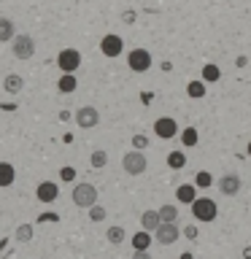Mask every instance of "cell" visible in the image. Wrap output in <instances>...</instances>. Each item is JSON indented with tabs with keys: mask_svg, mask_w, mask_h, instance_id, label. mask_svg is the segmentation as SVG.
I'll return each mask as SVG.
<instances>
[{
	"mask_svg": "<svg viewBox=\"0 0 251 259\" xmlns=\"http://www.w3.org/2000/svg\"><path fill=\"white\" fill-rule=\"evenodd\" d=\"M192 216L197 219V222H214L219 216V208L211 197H197L192 202Z\"/></svg>",
	"mask_w": 251,
	"mask_h": 259,
	"instance_id": "1",
	"label": "cell"
},
{
	"mask_svg": "<svg viewBox=\"0 0 251 259\" xmlns=\"http://www.w3.org/2000/svg\"><path fill=\"white\" fill-rule=\"evenodd\" d=\"M73 202H76L78 208H92V205H97V189L92 184H76L73 186Z\"/></svg>",
	"mask_w": 251,
	"mask_h": 259,
	"instance_id": "2",
	"label": "cell"
},
{
	"mask_svg": "<svg viewBox=\"0 0 251 259\" xmlns=\"http://www.w3.org/2000/svg\"><path fill=\"white\" fill-rule=\"evenodd\" d=\"M146 157H143V151H138V149H133V151H127L124 157H121V167H124V173L127 176H141V173H146Z\"/></svg>",
	"mask_w": 251,
	"mask_h": 259,
	"instance_id": "3",
	"label": "cell"
},
{
	"mask_svg": "<svg viewBox=\"0 0 251 259\" xmlns=\"http://www.w3.org/2000/svg\"><path fill=\"white\" fill-rule=\"evenodd\" d=\"M11 52H14L16 60H30V57L35 54V40H32V35H14Z\"/></svg>",
	"mask_w": 251,
	"mask_h": 259,
	"instance_id": "4",
	"label": "cell"
},
{
	"mask_svg": "<svg viewBox=\"0 0 251 259\" xmlns=\"http://www.w3.org/2000/svg\"><path fill=\"white\" fill-rule=\"evenodd\" d=\"M127 65H130V70H135V73H146L151 68V54L146 52V49H133V52L127 54Z\"/></svg>",
	"mask_w": 251,
	"mask_h": 259,
	"instance_id": "5",
	"label": "cell"
},
{
	"mask_svg": "<svg viewBox=\"0 0 251 259\" xmlns=\"http://www.w3.org/2000/svg\"><path fill=\"white\" fill-rule=\"evenodd\" d=\"M178 235H181V230L176 227V222H162L157 227V232H154V240L162 243V246H173L178 240Z\"/></svg>",
	"mask_w": 251,
	"mask_h": 259,
	"instance_id": "6",
	"label": "cell"
},
{
	"mask_svg": "<svg viewBox=\"0 0 251 259\" xmlns=\"http://www.w3.org/2000/svg\"><path fill=\"white\" fill-rule=\"evenodd\" d=\"M57 65H60V70H62V73H73V70H78V65H81V54H78V49H62V52L57 54Z\"/></svg>",
	"mask_w": 251,
	"mask_h": 259,
	"instance_id": "7",
	"label": "cell"
},
{
	"mask_svg": "<svg viewBox=\"0 0 251 259\" xmlns=\"http://www.w3.org/2000/svg\"><path fill=\"white\" fill-rule=\"evenodd\" d=\"M97 121H100V111L95 105H84V108L76 111V124L81 130H92V127H97Z\"/></svg>",
	"mask_w": 251,
	"mask_h": 259,
	"instance_id": "8",
	"label": "cell"
},
{
	"mask_svg": "<svg viewBox=\"0 0 251 259\" xmlns=\"http://www.w3.org/2000/svg\"><path fill=\"white\" fill-rule=\"evenodd\" d=\"M154 133H157V138H162V141H170V138H176V133H178L176 119H170V116L157 119V121H154Z\"/></svg>",
	"mask_w": 251,
	"mask_h": 259,
	"instance_id": "9",
	"label": "cell"
},
{
	"mask_svg": "<svg viewBox=\"0 0 251 259\" xmlns=\"http://www.w3.org/2000/svg\"><path fill=\"white\" fill-rule=\"evenodd\" d=\"M35 197H38V202H54L57 197H60V186H57L54 181H40L38 184V189H35Z\"/></svg>",
	"mask_w": 251,
	"mask_h": 259,
	"instance_id": "10",
	"label": "cell"
},
{
	"mask_svg": "<svg viewBox=\"0 0 251 259\" xmlns=\"http://www.w3.org/2000/svg\"><path fill=\"white\" fill-rule=\"evenodd\" d=\"M219 192L227 194V197H235V194L240 192V176H235V173H227L219 178Z\"/></svg>",
	"mask_w": 251,
	"mask_h": 259,
	"instance_id": "11",
	"label": "cell"
},
{
	"mask_svg": "<svg viewBox=\"0 0 251 259\" xmlns=\"http://www.w3.org/2000/svg\"><path fill=\"white\" fill-rule=\"evenodd\" d=\"M121 46H124V44H121V35H113V32L100 40V52L105 57H119L121 54Z\"/></svg>",
	"mask_w": 251,
	"mask_h": 259,
	"instance_id": "12",
	"label": "cell"
},
{
	"mask_svg": "<svg viewBox=\"0 0 251 259\" xmlns=\"http://www.w3.org/2000/svg\"><path fill=\"white\" fill-rule=\"evenodd\" d=\"M162 224V219H159V210H143V216H141V227L146 232H157V227Z\"/></svg>",
	"mask_w": 251,
	"mask_h": 259,
	"instance_id": "13",
	"label": "cell"
},
{
	"mask_svg": "<svg viewBox=\"0 0 251 259\" xmlns=\"http://www.w3.org/2000/svg\"><path fill=\"white\" fill-rule=\"evenodd\" d=\"M176 200L178 202H189V205H192V202L197 200V186H194V184H181L176 189Z\"/></svg>",
	"mask_w": 251,
	"mask_h": 259,
	"instance_id": "14",
	"label": "cell"
},
{
	"mask_svg": "<svg viewBox=\"0 0 251 259\" xmlns=\"http://www.w3.org/2000/svg\"><path fill=\"white\" fill-rule=\"evenodd\" d=\"M3 89H6L8 95L22 92V89H24V78L19 76V73H8V76L3 78Z\"/></svg>",
	"mask_w": 251,
	"mask_h": 259,
	"instance_id": "15",
	"label": "cell"
},
{
	"mask_svg": "<svg viewBox=\"0 0 251 259\" xmlns=\"http://www.w3.org/2000/svg\"><path fill=\"white\" fill-rule=\"evenodd\" d=\"M76 87H78V78L73 76V73H62V78L57 81V89H60L62 95H70V92H76Z\"/></svg>",
	"mask_w": 251,
	"mask_h": 259,
	"instance_id": "16",
	"label": "cell"
},
{
	"mask_svg": "<svg viewBox=\"0 0 251 259\" xmlns=\"http://www.w3.org/2000/svg\"><path fill=\"white\" fill-rule=\"evenodd\" d=\"M16 178V170L11 162H0V186H11Z\"/></svg>",
	"mask_w": 251,
	"mask_h": 259,
	"instance_id": "17",
	"label": "cell"
},
{
	"mask_svg": "<svg viewBox=\"0 0 251 259\" xmlns=\"http://www.w3.org/2000/svg\"><path fill=\"white\" fill-rule=\"evenodd\" d=\"M14 40V22L8 16H0V44Z\"/></svg>",
	"mask_w": 251,
	"mask_h": 259,
	"instance_id": "18",
	"label": "cell"
},
{
	"mask_svg": "<svg viewBox=\"0 0 251 259\" xmlns=\"http://www.w3.org/2000/svg\"><path fill=\"white\" fill-rule=\"evenodd\" d=\"M149 246H151V235L146 232V230H141L138 235H133V248H135V251H149Z\"/></svg>",
	"mask_w": 251,
	"mask_h": 259,
	"instance_id": "19",
	"label": "cell"
},
{
	"mask_svg": "<svg viewBox=\"0 0 251 259\" xmlns=\"http://www.w3.org/2000/svg\"><path fill=\"white\" fill-rule=\"evenodd\" d=\"M14 240L16 243H30L32 240V224H19V227H16Z\"/></svg>",
	"mask_w": 251,
	"mask_h": 259,
	"instance_id": "20",
	"label": "cell"
},
{
	"mask_svg": "<svg viewBox=\"0 0 251 259\" xmlns=\"http://www.w3.org/2000/svg\"><path fill=\"white\" fill-rule=\"evenodd\" d=\"M168 165L173 167V170H181L186 165V157H184V151H170L168 154Z\"/></svg>",
	"mask_w": 251,
	"mask_h": 259,
	"instance_id": "21",
	"label": "cell"
},
{
	"mask_svg": "<svg viewBox=\"0 0 251 259\" xmlns=\"http://www.w3.org/2000/svg\"><path fill=\"white\" fill-rule=\"evenodd\" d=\"M222 78V70L216 68V65H205L202 68V81H208V84H214V81Z\"/></svg>",
	"mask_w": 251,
	"mask_h": 259,
	"instance_id": "22",
	"label": "cell"
},
{
	"mask_svg": "<svg viewBox=\"0 0 251 259\" xmlns=\"http://www.w3.org/2000/svg\"><path fill=\"white\" fill-rule=\"evenodd\" d=\"M211 184H214V176H211L208 170H200V173L194 176V186H197V189H208Z\"/></svg>",
	"mask_w": 251,
	"mask_h": 259,
	"instance_id": "23",
	"label": "cell"
},
{
	"mask_svg": "<svg viewBox=\"0 0 251 259\" xmlns=\"http://www.w3.org/2000/svg\"><path fill=\"white\" fill-rule=\"evenodd\" d=\"M105 238H108V243H121V240H124V227H119V224L108 227V232H105Z\"/></svg>",
	"mask_w": 251,
	"mask_h": 259,
	"instance_id": "24",
	"label": "cell"
},
{
	"mask_svg": "<svg viewBox=\"0 0 251 259\" xmlns=\"http://www.w3.org/2000/svg\"><path fill=\"white\" fill-rule=\"evenodd\" d=\"M159 219H162V222H176V219H178V208L176 205H162L159 208Z\"/></svg>",
	"mask_w": 251,
	"mask_h": 259,
	"instance_id": "25",
	"label": "cell"
},
{
	"mask_svg": "<svg viewBox=\"0 0 251 259\" xmlns=\"http://www.w3.org/2000/svg\"><path fill=\"white\" fill-rule=\"evenodd\" d=\"M181 141H184V146H189V149H192V146H197V130L186 127L184 133H181Z\"/></svg>",
	"mask_w": 251,
	"mask_h": 259,
	"instance_id": "26",
	"label": "cell"
},
{
	"mask_svg": "<svg viewBox=\"0 0 251 259\" xmlns=\"http://www.w3.org/2000/svg\"><path fill=\"white\" fill-rule=\"evenodd\" d=\"M186 92H189V97H194V100H197V97L205 95V84H202V81H192V84L186 87Z\"/></svg>",
	"mask_w": 251,
	"mask_h": 259,
	"instance_id": "27",
	"label": "cell"
},
{
	"mask_svg": "<svg viewBox=\"0 0 251 259\" xmlns=\"http://www.w3.org/2000/svg\"><path fill=\"white\" fill-rule=\"evenodd\" d=\"M89 162H92V167H105V162H108V154H105V151H92Z\"/></svg>",
	"mask_w": 251,
	"mask_h": 259,
	"instance_id": "28",
	"label": "cell"
},
{
	"mask_svg": "<svg viewBox=\"0 0 251 259\" xmlns=\"http://www.w3.org/2000/svg\"><path fill=\"white\" fill-rule=\"evenodd\" d=\"M89 219H92V222H103V219H105V208L103 205H92V208H89Z\"/></svg>",
	"mask_w": 251,
	"mask_h": 259,
	"instance_id": "29",
	"label": "cell"
},
{
	"mask_svg": "<svg viewBox=\"0 0 251 259\" xmlns=\"http://www.w3.org/2000/svg\"><path fill=\"white\" fill-rule=\"evenodd\" d=\"M133 146L138 151H143L146 146H149V138H146V135H133Z\"/></svg>",
	"mask_w": 251,
	"mask_h": 259,
	"instance_id": "30",
	"label": "cell"
},
{
	"mask_svg": "<svg viewBox=\"0 0 251 259\" xmlns=\"http://www.w3.org/2000/svg\"><path fill=\"white\" fill-rule=\"evenodd\" d=\"M60 178H62V181H73V178H76V170H73V167H62Z\"/></svg>",
	"mask_w": 251,
	"mask_h": 259,
	"instance_id": "31",
	"label": "cell"
},
{
	"mask_svg": "<svg viewBox=\"0 0 251 259\" xmlns=\"http://www.w3.org/2000/svg\"><path fill=\"white\" fill-rule=\"evenodd\" d=\"M184 235H186V238H197V227H186V230H184Z\"/></svg>",
	"mask_w": 251,
	"mask_h": 259,
	"instance_id": "32",
	"label": "cell"
},
{
	"mask_svg": "<svg viewBox=\"0 0 251 259\" xmlns=\"http://www.w3.org/2000/svg\"><path fill=\"white\" fill-rule=\"evenodd\" d=\"M38 222H60L54 213H44V216H38Z\"/></svg>",
	"mask_w": 251,
	"mask_h": 259,
	"instance_id": "33",
	"label": "cell"
},
{
	"mask_svg": "<svg viewBox=\"0 0 251 259\" xmlns=\"http://www.w3.org/2000/svg\"><path fill=\"white\" fill-rule=\"evenodd\" d=\"M133 259H151V254H149V251H135Z\"/></svg>",
	"mask_w": 251,
	"mask_h": 259,
	"instance_id": "34",
	"label": "cell"
},
{
	"mask_svg": "<svg viewBox=\"0 0 251 259\" xmlns=\"http://www.w3.org/2000/svg\"><path fill=\"white\" fill-rule=\"evenodd\" d=\"M243 256H246V259H251V246H248V248H243Z\"/></svg>",
	"mask_w": 251,
	"mask_h": 259,
	"instance_id": "35",
	"label": "cell"
},
{
	"mask_svg": "<svg viewBox=\"0 0 251 259\" xmlns=\"http://www.w3.org/2000/svg\"><path fill=\"white\" fill-rule=\"evenodd\" d=\"M181 259H192V254H189V251H186V254H181Z\"/></svg>",
	"mask_w": 251,
	"mask_h": 259,
	"instance_id": "36",
	"label": "cell"
},
{
	"mask_svg": "<svg viewBox=\"0 0 251 259\" xmlns=\"http://www.w3.org/2000/svg\"><path fill=\"white\" fill-rule=\"evenodd\" d=\"M248 154H251V143H248Z\"/></svg>",
	"mask_w": 251,
	"mask_h": 259,
	"instance_id": "37",
	"label": "cell"
}]
</instances>
